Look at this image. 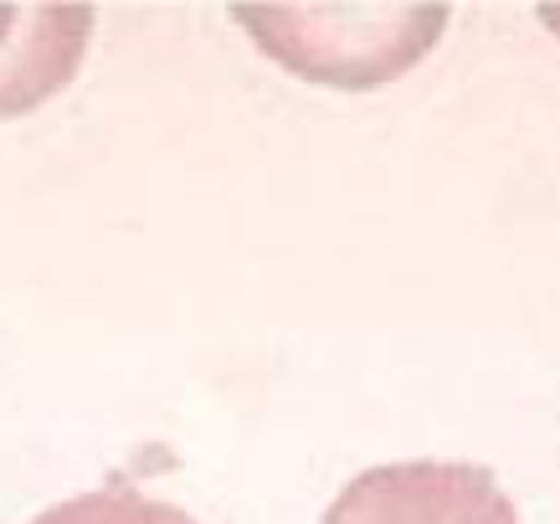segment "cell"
<instances>
[{
  "mask_svg": "<svg viewBox=\"0 0 560 524\" xmlns=\"http://www.w3.org/2000/svg\"><path fill=\"white\" fill-rule=\"evenodd\" d=\"M93 21V5H0V119L32 114L78 78Z\"/></svg>",
  "mask_w": 560,
  "mask_h": 524,
  "instance_id": "cell-3",
  "label": "cell"
},
{
  "mask_svg": "<svg viewBox=\"0 0 560 524\" xmlns=\"http://www.w3.org/2000/svg\"><path fill=\"white\" fill-rule=\"evenodd\" d=\"M232 21L293 78L381 88L417 68L447 26L442 5H232Z\"/></svg>",
  "mask_w": 560,
  "mask_h": 524,
  "instance_id": "cell-1",
  "label": "cell"
},
{
  "mask_svg": "<svg viewBox=\"0 0 560 524\" xmlns=\"http://www.w3.org/2000/svg\"><path fill=\"white\" fill-rule=\"evenodd\" d=\"M32 524H196V520H190L186 509L165 504V499H150V493L129 489V484H108V489H93V493L51 504Z\"/></svg>",
  "mask_w": 560,
  "mask_h": 524,
  "instance_id": "cell-4",
  "label": "cell"
},
{
  "mask_svg": "<svg viewBox=\"0 0 560 524\" xmlns=\"http://www.w3.org/2000/svg\"><path fill=\"white\" fill-rule=\"evenodd\" d=\"M324 524H520V509L478 463L411 457L350 478Z\"/></svg>",
  "mask_w": 560,
  "mask_h": 524,
  "instance_id": "cell-2",
  "label": "cell"
}]
</instances>
